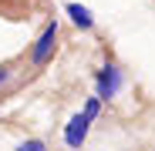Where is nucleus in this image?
<instances>
[{"label":"nucleus","mask_w":155,"mask_h":151,"mask_svg":"<svg viewBox=\"0 0 155 151\" xmlns=\"http://www.w3.org/2000/svg\"><path fill=\"white\" fill-rule=\"evenodd\" d=\"M54 44H58V24L51 20L47 27H44V34L37 37V44H34V54H31L34 67H44V64L51 61V54H54Z\"/></svg>","instance_id":"obj_1"},{"label":"nucleus","mask_w":155,"mask_h":151,"mask_svg":"<svg viewBox=\"0 0 155 151\" xmlns=\"http://www.w3.org/2000/svg\"><path fill=\"white\" fill-rule=\"evenodd\" d=\"M118 87H121V71H118L115 64H105V67L98 71V101L115 97Z\"/></svg>","instance_id":"obj_2"},{"label":"nucleus","mask_w":155,"mask_h":151,"mask_svg":"<svg viewBox=\"0 0 155 151\" xmlns=\"http://www.w3.org/2000/svg\"><path fill=\"white\" fill-rule=\"evenodd\" d=\"M88 128H91V121L84 118V114H74L71 121H68V128H64V141H68V148H81L84 144V138H88Z\"/></svg>","instance_id":"obj_3"},{"label":"nucleus","mask_w":155,"mask_h":151,"mask_svg":"<svg viewBox=\"0 0 155 151\" xmlns=\"http://www.w3.org/2000/svg\"><path fill=\"white\" fill-rule=\"evenodd\" d=\"M68 14H71V20H74L81 30H91V27H94V17H91L88 7H81V4H68Z\"/></svg>","instance_id":"obj_4"},{"label":"nucleus","mask_w":155,"mask_h":151,"mask_svg":"<svg viewBox=\"0 0 155 151\" xmlns=\"http://www.w3.org/2000/svg\"><path fill=\"white\" fill-rule=\"evenodd\" d=\"M17 151H47V144H44V141H37V138H31V141L17 144Z\"/></svg>","instance_id":"obj_5"},{"label":"nucleus","mask_w":155,"mask_h":151,"mask_svg":"<svg viewBox=\"0 0 155 151\" xmlns=\"http://www.w3.org/2000/svg\"><path fill=\"white\" fill-rule=\"evenodd\" d=\"M98 104H101V101H98V97H91L88 104H84V111H81V114H84L88 121H94V118H98Z\"/></svg>","instance_id":"obj_6"},{"label":"nucleus","mask_w":155,"mask_h":151,"mask_svg":"<svg viewBox=\"0 0 155 151\" xmlns=\"http://www.w3.org/2000/svg\"><path fill=\"white\" fill-rule=\"evenodd\" d=\"M7 77H10V71H7V67H0V84H7Z\"/></svg>","instance_id":"obj_7"}]
</instances>
